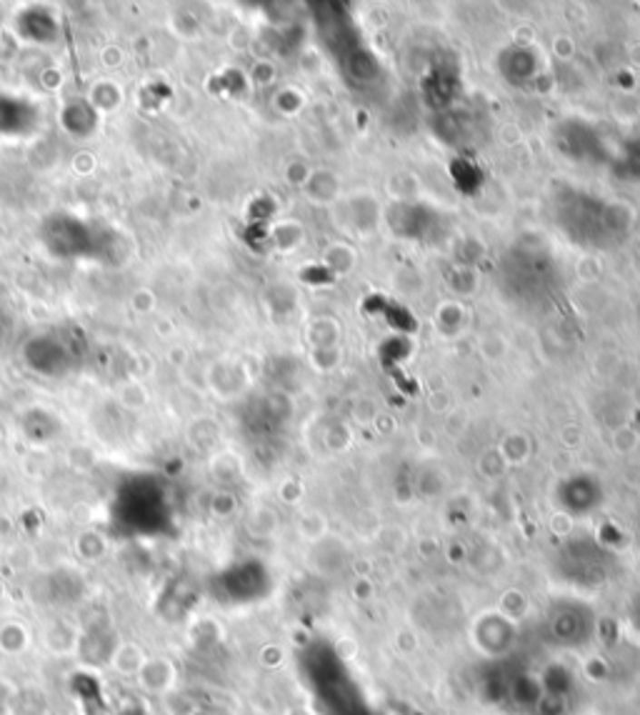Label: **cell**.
Instances as JSON below:
<instances>
[{
  "label": "cell",
  "mask_w": 640,
  "mask_h": 715,
  "mask_svg": "<svg viewBox=\"0 0 640 715\" xmlns=\"http://www.w3.org/2000/svg\"><path fill=\"white\" fill-rule=\"evenodd\" d=\"M620 213L623 211H618L615 205L588 198L578 191H568V195L560 198L556 205L558 225L568 238L583 246H610L615 238H620L623 235Z\"/></svg>",
  "instance_id": "1"
}]
</instances>
